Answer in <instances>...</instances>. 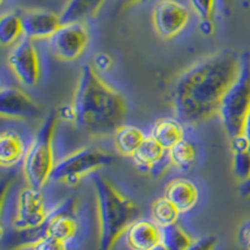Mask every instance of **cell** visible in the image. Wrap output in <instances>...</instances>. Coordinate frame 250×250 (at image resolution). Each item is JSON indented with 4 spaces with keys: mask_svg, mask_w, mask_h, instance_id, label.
Instances as JSON below:
<instances>
[{
    "mask_svg": "<svg viewBox=\"0 0 250 250\" xmlns=\"http://www.w3.org/2000/svg\"><path fill=\"white\" fill-rule=\"evenodd\" d=\"M239 69L240 54L222 50L183 71L171 90V105L176 118L198 124L218 115L223 98Z\"/></svg>",
    "mask_w": 250,
    "mask_h": 250,
    "instance_id": "6da1fadb",
    "label": "cell"
},
{
    "mask_svg": "<svg viewBox=\"0 0 250 250\" xmlns=\"http://www.w3.org/2000/svg\"><path fill=\"white\" fill-rule=\"evenodd\" d=\"M71 106L77 126L90 134L114 133L128 113L124 95L103 80L91 65H84L80 71Z\"/></svg>",
    "mask_w": 250,
    "mask_h": 250,
    "instance_id": "7a4b0ae2",
    "label": "cell"
},
{
    "mask_svg": "<svg viewBox=\"0 0 250 250\" xmlns=\"http://www.w3.org/2000/svg\"><path fill=\"white\" fill-rule=\"evenodd\" d=\"M99 220V250H113L138 218L139 207L120 193L105 176L93 175Z\"/></svg>",
    "mask_w": 250,
    "mask_h": 250,
    "instance_id": "3957f363",
    "label": "cell"
},
{
    "mask_svg": "<svg viewBox=\"0 0 250 250\" xmlns=\"http://www.w3.org/2000/svg\"><path fill=\"white\" fill-rule=\"evenodd\" d=\"M58 115L54 110L50 111L42 126L31 140L28 151L23 160V173L30 187L43 189L55 168L54 134L58 124Z\"/></svg>",
    "mask_w": 250,
    "mask_h": 250,
    "instance_id": "277c9868",
    "label": "cell"
},
{
    "mask_svg": "<svg viewBox=\"0 0 250 250\" xmlns=\"http://www.w3.org/2000/svg\"><path fill=\"white\" fill-rule=\"evenodd\" d=\"M250 110V54H240V69L228 89L219 109L225 133L230 139L243 134L244 123Z\"/></svg>",
    "mask_w": 250,
    "mask_h": 250,
    "instance_id": "5b68a950",
    "label": "cell"
},
{
    "mask_svg": "<svg viewBox=\"0 0 250 250\" xmlns=\"http://www.w3.org/2000/svg\"><path fill=\"white\" fill-rule=\"evenodd\" d=\"M113 163V156L94 146H85L64 156L55 164L51 180L77 185L84 176L94 174Z\"/></svg>",
    "mask_w": 250,
    "mask_h": 250,
    "instance_id": "8992f818",
    "label": "cell"
},
{
    "mask_svg": "<svg viewBox=\"0 0 250 250\" xmlns=\"http://www.w3.org/2000/svg\"><path fill=\"white\" fill-rule=\"evenodd\" d=\"M8 65L18 82L26 88H35L42 78V64L34 40L24 37L12 46L8 54Z\"/></svg>",
    "mask_w": 250,
    "mask_h": 250,
    "instance_id": "52a82bcc",
    "label": "cell"
},
{
    "mask_svg": "<svg viewBox=\"0 0 250 250\" xmlns=\"http://www.w3.org/2000/svg\"><path fill=\"white\" fill-rule=\"evenodd\" d=\"M90 35L85 21L65 23L60 26L50 39L49 50L57 59L62 62H75L88 48Z\"/></svg>",
    "mask_w": 250,
    "mask_h": 250,
    "instance_id": "ba28073f",
    "label": "cell"
},
{
    "mask_svg": "<svg viewBox=\"0 0 250 250\" xmlns=\"http://www.w3.org/2000/svg\"><path fill=\"white\" fill-rule=\"evenodd\" d=\"M153 26L162 39H173L190 21V10L178 0H158L153 8Z\"/></svg>",
    "mask_w": 250,
    "mask_h": 250,
    "instance_id": "9c48e42d",
    "label": "cell"
},
{
    "mask_svg": "<svg viewBox=\"0 0 250 250\" xmlns=\"http://www.w3.org/2000/svg\"><path fill=\"white\" fill-rule=\"evenodd\" d=\"M49 211L42 189L28 185L21 189L18 196L13 227L15 230H30L43 227L48 220Z\"/></svg>",
    "mask_w": 250,
    "mask_h": 250,
    "instance_id": "30bf717a",
    "label": "cell"
},
{
    "mask_svg": "<svg viewBox=\"0 0 250 250\" xmlns=\"http://www.w3.org/2000/svg\"><path fill=\"white\" fill-rule=\"evenodd\" d=\"M40 113V106L21 89L10 85L0 89V115L3 118L35 119Z\"/></svg>",
    "mask_w": 250,
    "mask_h": 250,
    "instance_id": "8fae6325",
    "label": "cell"
},
{
    "mask_svg": "<svg viewBox=\"0 0 250 250\" xmlns=\"http://www.w3.org/2000/svg\"><path fill=\"white\" fill-rule=\"evenodd\" d=\"M78 203L75 199H66L49 211L48 220L45 222L46 235L57 238L69 243L77 236L78 222L74 218Z\"/></svg>",
    "mask_w": 250,
    "mask_h": 250,
    "instance_id": "7c38bea8",
    "label": "cell"
},
{
    "mask_svg": "<svg viewBox=\"0 0 250 250\" xmlns=\"http://www.w3.org/2000/svg\"><path fill=\"white\" fill-rule=\"evenodd\" d=\"M24 37L31 40L50 39L62 25L60 14L43 9H31L21 13Z\"/></svg>",
    "mask_w": 250,
    "mask_h": 250,
    "instance_id": "4fadbf2b",
    "label": "cell"
},
{
    "mask_svg": "<svg viewBox=\"0 0 250 250\" xmlns=\"http://www.w3.org/2000/svg\"><path fill=\"white\" fill-rule=\"evenodd\" d=\"M131 250H151L162 243V228L149 219H137L125 233Z\"/></svg>",
    "mask_w": 250,
    "mask_h": 250,
    "instance_id": "5bb4252c",
    "label": "cell"
},
{
    "mask_svg": "<svg viewBox=\"0 0 250 250\" xmlns=\"http://www.w3.org/2000/svg\"><path fill=\"white\" fill-rule=\"evenodd\" d=\"M164 196L170 200L182 214L189 213L199 202V190L191 180L175 178L165 188Z\"/></svg>",
    "mask_w": 250,
    "mask_h": 250,
    "instance_id": "9a60e30c",
    "label": "cell"
},
{
    "mask_svg": "<svg viewBox=\"0 0 250 250\" xmlns=\"http://www.w3.org/2000/svg\"><path fill=\"white\" fill-rule=\"evenodd\" d=\"M28 151L21 135L14 130H3L0 134V165L3 168H13L23 163Z\"/></svg>",
    "mask_w": 250,
    "mask_h": 250,
    "instance_id": "2e32d148",
    "label": "cell"
},
{
    "mask_svg": "<svg viewBox=\"0 0 250 250\" xmlns=\"http://www.w3.org/2000/svg\"><path fill=\"white\" fill-rule=\"evenodd\" d=\"M167 155H168V150L163 148L151 135H146L139 149L131 156V159L138 170L151 173V170L162 160H164Z\"/></svg>",
    "mask_w": 250,
    "mask_h": 250,
    "instance_id": "e0dca14e",
    "label": "cell"
},
{
    "mask_svg": "<svg viewBox=\"0 0 250 250\" xmlns=\"http://www.w3.org/2000/svg\"><path fill=\"white\" fill-rule=\"evenodd\" d=\"M106 0H68L60 13L62 24L85 21L86 19L97 17Z\"/></svg>",
    "mask_w": 250,
    "mask_h": 250,
    "instance_id": "ac0fdd59",
    "label": "cell"
},
{
    "mask_svg": "<svg viewBox=\"0 0 250 250\" xmlns=\"http://www.w3.org/2000/svg\"><path fill=\"white\" fill-rule=\"evenodd\" d=\"M151 137L167 150L174 146L176 143L184 139V129L178 119L162 118L156 120L151 129Z\"/></svg>",
    "mask_w": 250,
    "mask_h": 250,
    "instance_id": "d6986e66",
    "label": "cell"
},
{
    "mask_svg": "<svg viewBox=\"0 0 250 250\" xmlns=\"http://www.w3.org/2000/svg\"><path fill=\"white\" fill-rule=\"evenodd\" d=\"M146 135L134 125H124L114 131V144L118 153L126 158H131L139 149Z\"/></svg>",
    "mask_w": 250,
    "mask_h": 250,
    "instance_id": "ffe728a7",
    "label": "cell"
},
{
    "mask_svg": "<svg viewBox=\"0 0 250 250\" xmlns=\"http://www.w3.org/2000/svg\"><path fill=\"white\" fill-rule=\"evenodd\" d=\"M24 38V26L21 13H4L0 17V44L3 46H13Z\"/></svg>",
    "mask_w": 250,
    "mask_h": 250,
    "instance_id": "44dd1931",
    "label": "cell"
},
{
    "mask_svg": "<svg viewBox=\"0 0 250 250\" xmlns=\"http://www.w3.org/2000/svg\"><path fill=\"white\" fill-rule=\"evenodd\" d=\"M168 156L171 167L180 171H188L195 167L198 160V150L193 143L183 139L169 149Z\"/></svg>",
    "mask_w": 250,
    "mask_h": 250,
    "instance_id": "7402d4cb",
    "label": "cell"
},
{
    "mask_svg": "<svg viewBox=\"0 0 250 250\" xmlns=\"http://www.w3.org/2000/svg\"><path fill=\"white\" fill-rule=\"evenodd\" d=\"M151 220L154 223L159 225L160 228L169 227L178 223L180 216V211L178 210V208L173 204L169 199H167L165 196L156 199L155 202L151 204Z\"/></svg>",
    "mask_w": 250,
    "mask_h": 250,
    "instance_id": "603a6c76",
    "label": "cell"
},
{
    "mask_svg": "<svg viewBox=\"0 0 250 250\" xmlns=\"http://www.w3.org/2000/svg\"><path fill=\"white\" fill-rule=\"evenodd\" d=\"M191 243L193 238L178 223L162 228V244L168 250H185Z\"/></svg>",
    "mask_w": 250,
    "mask_h": 250,
    "instance_id": "cb8c5ba5",
    "label": "cell"
},
{
    "mask_svg": "<svg viewBox=\"0 0 250 250\" xmlns=\"http://www.w3.org/2000/svg\"><path fill=\"white\" fill-rule=\"evenodd\" d=\"M233 171L240 183L250 178V149L233 151Z\"/></svg>",
    "mask_w": 250,
    "mask_h": 250,
    "instance_id": "d4e9b609",
    "label": "cell"
},
{
    "mask_svg": "<svg viewBox=\"0 0 250 250\" xmlns=\"http://www.w3.org/2000/svg\"><path fill=\"white\" fill-rule=\"evenodd\" d=\"M193 12L202 19H213L216 0H189Z\"/></svg>",
    "mask_w": 250,
    "mask_h": 250,
    "instance_id": "484cf974",
    "label": "cell"
},
{
    "mask_svg": "<svg viewBox=\"0 0 250 250\" xmlns=\"http://www.w3.org/2000/svg\"><path fill=\"white\" fill-rule=\"evenodd\" d=\"M68 243L59 240L53 236L45 235L39 239L30 249L33 250H68Z\"/></svg>",
    "mask_w": 250,
    "mask_h": 250,
    "instance_id": "4316f807",
    "label": "cell"
},
{
    "mask_svg": "<svg viewBox=\"0 0 250 250\" xmlns=\"http://www.w3.org/2000/svg\"><path fill=\"white\" fill-rule=\"evenodd\" d=\"M216 243H218V240H216L215 236L208 235L204 238L193 240V243L185 250H215Z\"/></svg>",
    "mask_w": 250,
    "mask_h": 250,
    "instance_id": "83f0119b",
    "label": "cell"
},
{
    "mask_svg": "<svg viewBox=\"0 0 250 250\" xmlns=\"http://www.w3.org/2000/svg\"><path fill=\"white\" fill-rule=\"evenodd\" d=\"M234 3H235V0H216V9L227 17L230 14Z\"/></svg>",
    "mask_w": 250,
    "mask_h": 250,
    "instance_id": "f1b7e54d",
    "label": "cell"
},
{
    "mask_svg": "<svg viewBox=\"0 0 250 250\" xmlns=\"http://www.w3.org/2000/svg\"><path fill=\"white\" fill-rule=\"evenodd\" d=\"M199 29L202 31V34H204L205 37H209L214 33V26L213 23V19H202L200 20V24H199Z\"/></svg>",
    "mask_w": 250,
    "mask_h": 250,
    "instance_id": "f546056e",
    "label": "cell"
},
{
    "mask_svg": "<svg viewBox=\"0 0 250 250\" xmlns=\"http://www.w3.org/2000/svg\"><path fill=\"white\" fill-rule=\"evenodd\" d=\"M239 239L243 243H248L250 240V220L240 228V230H239Z\"/></svg>",
    "mask_w": 250,
    "mask_h": 250,
    "instance_id": "4dcf8cb0",
    "label": "cell"
},
{
    "mask_svg": "<svg viewBox=\"0 0 250 250\" xmlns=\"http://www.w3.org/2000/svg\"><path fill=\"white\" fill-rule=\"evenodd\" d=\"M243 135H244L245 139L248 140V143H249V146H250V110L247 115V119H245L244 129H243Z\"/></svg>",
    "mask_w": 250,
    "mask_h": 250,
    "instance_id": "1f68e13d",
    "label": "cell"
},
{
    "mask_svg": "<svg viewBox=\"0 0 250 250\" xmlns=\"http://www.w3.org/2000/svg\"><path fill=\"white\" fill-rule=\"evenodd\" d=\"M240 195L243 196V198H250V178L247 180V182L242 183V185H240Z\"/></svg>",
    "mask_w": 250,
    "mask_h": 250,
    "instance_id": "d6a6232c",
    "label": "cell"
},
{
    "mask_svg": "<svg viewBox=\"0 0 250 250\" xmlns=\"http://www.w3.org/2000/svg\"><path fill=\"white\" fill-rule=\"evenodd\" d=\"M118 1H119L123 6H130V5H134V4L139 3V1H142V0H118Z\"/></svg>",
    "mask_w": 250,
    "mask_h": 250,
    "instance_id": "836d02e7",
    "label": "cell"
},
{
    "mask_svg": "<svg viewBox=\"0 0 250 250\" xmlns=\"http://www.w3.org/2000/svg\"><path fill=\"white\" fill-rule=\"evenodd\" d=\"M151 250H168V249H167V248H165L162 243H160V244H158L156 247H154Z\"/></svg>",
    "mask_w": 250,
    "mask_h": 250,
    "instance_id": "e575fe53",
    "label": "cell"
},
{
    "mask_svg": "<svg viewBox=\"0 0 250 250\" xmlns=\"http://www.w3.org/2000/svg\"><path fill=\"white\" fill-rule=\"evenodd\" d=\"M247 245H248V250H250V240L247 243Z\"/></svg>",
    "mask_w": 250,
    "mask_h": 250,
    "instance_id": "d590c367",
    "label": "cell"
},
{
    "mask_svg": "<svg viewBox=\"0 0 250 250\" xmlns=\"http://www.w3.org/2000/svg\"><path fill=\"white\" fill-rule=\"evenodd\" d=\"M29 250H33V249H29Z\"/></svg>",
    "mask_w": 250,
    "mask_h": 250,
    "instance_id": "8d00e7d4",
    "label": "cell"
}]
</instances>
